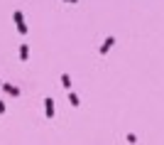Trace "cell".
<instances>
[{"label": "cell", "instance_id": "obj_1", "mask_svg": "<svg viewBox=\"0 0 164 145\" xmlns=\"http://www.w3.org/2000/svg\"><path fill=\"white\" fill-rule=\"evenodd\" d=\"M12 17H15V25H17V32L25 37V35H27V25H25V17H22V12H20V10H15V15H12Z\"/></svg>", "mask_w": 164, "mask_h": 145}, {"label": "cell", "instance_id": "obj_4", "mask_svg": "<svg viewBox=\"0 0 164 145\" xmlns=\"http://www.w3.org/2000/svg\"><path fill=\"white\" fill-rule=\"evenodd\" d=\"M44 108H47V118H54V101L44 99Z\"/></svg>", "mask_w": 164, "mask_h": 145}, {"label": "cell", "instance_id": "obj_3", "mask_svg": "<svg viewBox=\"0 0 164 145\" xmlns=\"http://www.w3.org/2000/svg\"><path fill=\"white\" fill-rule=\"evenodd\" d=\"M113 44H115V37H108V39L100 44V54H108V49H110Z\"/></svg>", "mask_w": 164, "mask_h": 145}, {"label": "cell", "instance_id": "obj_7", "mask_svg": "<svg viewBox=\"0 0 164 145\" xmlns=\"http://www.w3.org/2000/svg\"><path fill=\"white\" fill-rule=\"evenodd\" d=\"M0 113H5V106H2V103H0Z\"/></svg>", "mask_w": 164, "mask_h": 145}, {"label": "cell", "instance_id": "obj_5", "mask_svg": "<svg viewBox=\"0 0 164 145\" xmlns=\"http://www.w3.org/2000/svg\"><path fill=\"white\" fill-rule=\"evenodd\" d=\"M20 59H22V62H27V59H30V47H27V44H22V47H20Z\"/></svg>", "mask_w": 164, "mask_h": 145}, {"label": "cell", "instance_id": "obj_6", "mask_svg": "<svg viewBox=\"0 0 164 145\" xmlns=\"http://www.w3.org/2000/svg\"><path fill=\"white\" fill-rule=\"evenodd\" d=\"M69 101H71V106H78V96L76 94H69Z\"/></svg>", "mask_w": 164, "mask_h": 145}, {"label": "cell", "instance_id": "obj_8", "mask_svg": "<svg viewBox=\"0 0 164 145\" xmlns=\"http://www.w3.org/2000/svg\"><path fill=\"white\" fill-rule=\"evenodd\" d=\"M66 2H76V0H66Z\"/></svg>", "mask_w": 164, "mask_h": 145}, {"label": "cell", "instance_id": "obj_9", "mask_svg": "<svg viewBox=\"0 0 164 145\" xmlns=\"http://www.w3.org/2000/svg\"><path fill=\"white\" fill-rule=\"evenodd\" d=\"M0 86H2V81H0Z\"/></svg>", "mask_w": 164, "mask_h": 145}, {"label": "cell", "instance_id": "obj_2", "mask_svg": "<svg viewBox=\"0 0 164 145\" xmlns=\"http://www.w3.org/2000/svg\"><path fill=\"white\" fill-rule=\"evenodd\" d=\"M2 91H5V94H10V96H20V89H17V86H12V84H5V81H2Z\"/></svg>", "mask_w": 164, "mask_h": 145}]
</instances>
